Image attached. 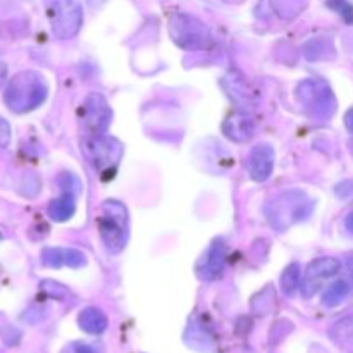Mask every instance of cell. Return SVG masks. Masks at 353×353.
Returning a JSON list of instances; mask_svg holds the SVG:
<instances>
[{"instance_id": "4fadbf2b", "label": "cell", "mask_w": 353, "mask_h": 353, "mask_svg": "<svg viewBox=\"0 0 353 353\" xmlns=\"http://www.w3.org/2000/svg\"><path fill=\"white\" fill-rule=\"evenodd\" d=\"M224 133L228 138L234 141H247L252 138L254 133V124L243 114H233L223 126Z\"/></svg>"}, {"instance_id": "8992f818", "label": "cell", "mask_w": 353, "mask_h": 353, "mask_svg": "<svg viewBox=\"0 0 353 353\" xmlns=\"http://www.w3.org/2000/svg\"><path fill=\"white\" fill-rule=\"evenodd\" d=\"M299 97L307 109L312 110L314 116L327 117L334 112V97L331 88L319 79H307L299 86Z\"/></svg>"}, {"instance_id": "ba28073f", "label": "cell", "mask_w": 353, "mask_h": 353, "mask_svg": "<svg viewBox=\"0 0 353 353\" xmlns=\"http://www.w3.org/2000/svg\"><path fill=\"white\" fill-rule=\"evenodd\" d=\"M340 269L341 262L334 257H319L310 262L305 274H303L302 285H300L302 295L305 299H310V296L316 295L321 286H323V283L326 279L334 278L340 272Z\"/></svg>"}, {"instance_id": "5b68a950", "label": "cell", "mask_w": 353, "mask_h": 353, "mask_svg": "<svg viewBox=\"0 0 353 353\" xmlns=\"http://www.w3.org/2000/svg\"><path fill=\"white\" fill-rule=\"evenodd\" d=\"M48 16L52 31L61 40H69L81 30L83 9L79 0H54Z\"/></svg>"}, {"instance_id": "277c9868", "label": "cell", "mask_w": 353, "mask_h": 353, "mask_svg": "<svg viewBox=\"0 0 353 353\" xmlns=\"http://www.w3.org/2000/svg\"><path fill=\"white\" fill-rule=\"evenodd\" d=\"M85 154L88 155L93 168L102 174L103 179L112 178L114 169L117 168L123 155V145L116 138H107L103 134L99 137H90L85 141Z\"/></svg>"}, {"instance_id": "7402d4cb", "label": "cell", "mask_w": 353, "mask_h": 353, "mask_svg": "<svg viewBox=\"0 0 353 353\" xmlns=\"http://www.w3.org/2000/svg\"><path fill=\"white\" fill-rule=\"evenodd\" d=\"M345 228H347V230L353 234V210L350 214H348L347 219H345Z\"/></svg>"}, {"instance_id": "3957f363", "label": "cell", "mask_w": 353, "mask_h": 353, "mask_svg": "<svg viewBox=\"0 0 353 353\" xmlns=\"http://www.w3.org/2000/svg\"><path fill=\"white\" fill-rule=\"evenodd\" d=\"M171 37L179 47L188 50H199V48L209 47L210 33L205 24L190 14H174L169 21Z\"/></svg>"}, {"instance_id": "6da1fadb", "label": "cell", "mask_w": 353, "mask_h": 353, "mask_svg": "<svg viewBox=\"0 0 353 353\" xmlns=\"http://www.w3.org/2000/svg\"><path fill=\"white\" fill-rule=\"evenodd\" d=\"M47 83L34 71H23L14 76L3 93V102L12 112L23 114L37 109L47 99Z\"/></svg>"}, {"instance_id": "8fae6325", "label": "cell", "mask_w": 353, "mask_h": 353, "mask_svg": "<svg viewBox=\"0 0 353 353\" xmlns=\"http://www.w3.org/2000/svg\"><path fill=\"white\" fill-rule=\"evenodd\" d=\"M78 324L85 333L88 334H102L109 326L107 316L97 307H86L81 310L78 317Z\"/></svg>"}, {"instance_id": "7c38bea8", "label": "cell", "mask_w": 353, "mask_h": 353, "mask_svg": "<svg viewBox=\"0 0 353 353\" xmlns=\"http://www.w3.org/2000/svg\"><path fill=\"white\" fill-rule=\"evenodd\" d=\"M76 212V199L74 192L71 188H65V192L62 193V196H59L57 200L48 205V216L52 217L57 223H64L69 221Z\"/></svg>"}, {"instance_id": "44dd1931", "label": "cell", "mask_w": 353, "mask_h": 353, "mask_svg": "<svg viewBox=\"0 0 353 353\" xmlns=\"http://www.w3.org/2000/svg\"><path fill=\"white\" fill-rule=\"evenodd\" d=\"M74 353H95V350L92 347H88V345H76Z\"/></svg>"}, {"instance_id": "9a60e30c", "label": "cell", "mask_w": 353, "mask_h": 353, "mask_svg": "<svg viewBox=\"0 0 353 353\" xmlns=\"http://www.w3.org/2000/svg\"><path fill=\"white\" fill-rule=\"evenodd\" d=\"M348 295H350V285H348L347 281H343V279H340V281L333 283V285L324 292L323 305L333 309V307L340 305Z\"/></svg>"}, {"instance_id": "603a6c76", "label": "cell", "mask_w": 353, "mask_h": 353, "mask_svg": "<svg viewBox=\"0 0 353 353\" xmlns=\"http://www.w3.org/2000/svg\"><path fill=\"white\" fill-rule=\"evenodd\" d=\"M6 78H7V68H6V64H2V62H0V86L6 83Z\"/></svg>"}, {"instance_id": "9c48e42d", "label": "cell", "mask_w": 353, "mask_h": 353, "mask_svg": "<svg viewBox=\"0 0 353 353\" xmlns=\"http://www.w3.org/2000/svg\"><path fill=\"white\" fill-rule=\"evenodd\" d=\"M224 265H226V245L223 240H214L196 264V276L202 281H216L223 276Z\"/></svg>"}, {"instance_id": "e0dca14e", "label": "cell", "mask_w": 353, "mask_h": 353, "mask_svg": "<svg viewBox=\"0 0 353 353\" xmlns=\"http://www.w3.org/2000/svg\"><path fill=\"white\" fill-rule=\"evenodd\" d=\"M43 264L48 268L65 265V248H47V250H43Z\"/></svg>"}, {"instance_id": "d6986e66", "label": "cell", "mask_w": 353, "mask_h": 353, "mask_svg": "<svg viewBox=\"0 0 353 353\" xmlns=\"http://www.w3.org/2000/svg\"><path fill=\"white\" fill-rule=\"evenodd\" d=\"M10 140V130L9 124L3 119H0V147H7Z\"/></svg>"}, {"instance_id": "2e32d148", "label": "cell", "mask_w": 353, "mask_h": 353, "mask_svg": "<svg viewBox=\"0 0 353 353\" xmlns=\"http://www.w3.org/2000/svg\"><path fill=\"white\" fill-rule=\"evenodd\" d=\"M300 285H302V271L296 262H292L281 276V290L286 296H292L295 295L296 290H300Z\"/></svg>"}, {"instance_id": "ffe728a7", "label": "cell", "mask_w": 353, "mask_h": 353, "mask_svg": "<svg viewBox=\"0 0 353 353\" xmlns=\"http://www.w3.org/2000/svg\"><path fill=\"white\" fill-rule=\"evenodd\" d=\"M345 126L348 128V131H352L353 133V107L347 114H345Z\"/></svg>"}, {"instance_id": "7a4b0ae2", "label": "cell", "mask_w": 353, "mask_h": 353, "mask_svg": "<svg viewBox=\"0 0 353 353\" xmlns=\"http://www.w3.org/2000/svg\"><path fill=\"white\" fill-rule=\"evenodd\" d=\"M99 231L103 245L110 254H119L128 241V210L116 200H105L102 216L99 217Z\"/></svg>"}, {"instance_id": "52a82bcc", "label": "cell", "mask_w": 353, "mask_h": 353, "mask_svg": "<svg viewBox=\"0 0 353 353\" xmlns=\"http://www.w3.org/2000/svg\"><path fill=\"white\" fill-rule=\"evenodd\" d=\"M81 116L85 130L88 131L90 137H99V134L105 133L109 128L112 112H110L105 97L100 93H90L81 107Z\"/></svg>"}, {"instance_id": "30bf717a", "label": "cell", "mask_w": 353, "mask_h": 353, "mask_svg": "<svg viewBox=\"0 0 353 353\" xmlns=\"http://www.w3.org/2000/svg\"><path fill=\"white\" fill-rule=\"evenodd\" d=\"M274 169V148L268 143H261L252 150L248 157V172L254 181H265Z\"/></svg>"}, {"instance_id": "5bb4252c", "label": "cell", "mask_w": 353, "mask_h": 353, "mask_svg": "<svg viewBox=\"0 0 353 353\" xmlns=\"http://www.w3.org/2000/svg\"><path fill=\"white\" fill-rule=\"evenodd\" d=\"M330 336L341 347H353V316L338 321L331 327Z\"/></svg>"}, {"instance_id": "ac0fdd59", "label": "cell", "mask_w": 353, "mask_h": 353, "mask_svg": "<svg viewBox=\"0 0 353 353\" xmlns=\"http://www.w3.org/2000/svg\"><path fill=\"white\" fill-rule=\"evenodd\" d=\"M327 7L336 10L348 24H353V6L347 0H327Z\"/></svg>"}]
</instances>
